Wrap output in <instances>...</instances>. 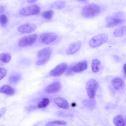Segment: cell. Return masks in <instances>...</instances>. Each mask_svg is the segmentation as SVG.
<instances>
[{
	"mask_svg": "<svg viewBox=\"0 0 126 126\" xmlns=\"http://www.w3.org/2000/svg\"><path fill=\"white\" fill-rule=\"evenodd\" d=\"M11 58L10 54L7 53H2L0 55V61L5 63H7L9 62Z\"/></svg>",
	"mask_w": 126,
	"mask_h": 126,
	"instance_id": "44dd1931",
	"label": "cell"
},
{
	"mask_svg": "<svg viewBox=\"0 0 126 126\" xmlns=\"http://www.w3.org/2000/svg\"><path fill=\"white\" fill-rule=\"evenodd\" d=\"M77 1L83 2H86L87 1V0H76Z\"/></svg>",
	"mask_w": 126,
	"mask_h": 126,
	"instance_id": "d6a6232c",
	"label": "cell"
},
{
	"mask_svg": "<svg viewBox=\"0 0 126 126\" xmlns=\"http://www.w3.org/2000/svg\"><path fill=\"white\" fill-rule=\"evenodd\" d=\"M108 39L109 36L107 34L99 33L93 37L89 41L88 44L92 47H97L105 43Z\"/></svg>",
	"mask_w": 126,
	"mask_h": 126,
	"instance_id": "6da1fadb",
	"label": "cell"
},
{
	"mask_svg": "<svg viewBox=\"0 0 126 126\" xmlns=\"http://www.w3.org/2000/svg\"><path fill=\"white\" fill-rule=\"evenodd\" d=\"M49 102V100L48 98H44L38 102L37 105L39 108H45L48 105Z\"/></svg>",
	"mask_w": 126,
	"mask_h": 126,
	"instance_id": "cb8c5ba5",
	"label": "cell"
},
{
	"mask_svg": "<svg viewBox=\"0 0 126 126\" xmlns=\"http://www.w3.org/2000/svg\"><path fill=\"white\" fill-rule=\"evenodd\" d=\"M49 59V58L39 59L36 62V64L38 65H44L48 61Z\"/></svg>",
	"mask_w": 126,
	"mask_h": 126,
	"instance_id": "4316f807",
	"label": "cell"
},
{
	"mask_svg": "<svg viewBox=\"0 0 126 126\" xmlns=\"http://www.w3.org/2000/svg\"><path fill=\"white\" fill-rule=\"evenodd\" d=\"M37 0H28V3L30 4L36 2Z\"/></svg>",
	"mask_w": 126,
	"mask_h": 126,
	"instance_id": "1f68e13d",
	"label": "cell"
},
{
	"mask_svg": "<svg viewBox=\"0 0 126 126\" xmlns=\"http://www.w3.org/2000/svg\"><path fill=\"white\" fill-rule=\"evenodd\" d=\"M66 124V122L64 121L58 120L48 122L46 124L45 126L65 125Z\"/></svg>",
	"mask_w": 126,
	"mask_h": 126,
	"instance_id": "7402d4cb",
	"label": "cell"
},
{
	"mask_svg": "<svg viewBox=\"0 0 126 126\" xmlns=\"http://www.w3.org/2000/svg\"><path fill=\"white\" fill-rule=\"evenodd\" d=\"M37 38L38 35L35 33L25 36L20 39L18 42V45L22 47L30 46L36 42Z\"/></svg>",
	"mask_w": 126,
	"mask_h": 126,
	"instance_id": "3957f363",
	"label": "cell"
},
{
	"mask_svg": "<svg viewBox=\"0 0 126 126\" xmlns=\"http://www.w3.org/2000/svg\"><path fill=\"white\" fill-rule=\"evenodd\" d=\"M107 23L106 27L111 28L120 24L124 21L122 19L111 17H108L107 18Z\"/></svg>",
	"mask_w": 126,
	"mask_h": 126,
	"instance_id": "7c38bea8",
	"label": "cell"
},
{
	"mask_svg": "<svg viewBox=\"0 0 126 126\" xmlns=\"http://www.w3.org/2000/svg\"><path fill=\"white\" fill-rule=\"evenodd\" d=\"M21 76L17 74H14L9 77V80L12 83H15L17 82L20 79Z\"/></svg>",
	"mask_w": 126,
	"mask_h": 126,
	"instance_id": "603a6c76",
	"label": "cell"
},
{
	"mask_svg": "<svg viewBox=\"0 0 126 126\" xmlns=\"http://www.w3.org/2000/svg\"><path fill=\"white\" fill-rule=\"evenodd\" d=\"M111 83L114 88L116 90H119L122 88L123 85L122 79L118 78L113 79L111 81Z\"/></svg>",
	"mask_w": 126,
	"mask_h": 126,
	"instance_id": "9a60e30c",
	"label": "cell"
},
{
	"mask_svg": "<svg viewBox=\"0 0 126 126\" xmlns=\"http://www.w3.org/2000/svg\"><path fill=\"white\" fill-rule=\"evenodd\" d=\"M67 68V64L66 63H61L51 70L50 72V74L51 76L53 77L60 76L66 71Z\"/></svg>",
	"mask_w": 126,
	"mask_h": 126,
	"instance_id": "52a82bcc",
	"label": "cell"
},
{
	"mask_svg": "<svg viewBox=\"0 0 126 126\" xmlns=\"http://www.w3.org/2000/svg\"><path fill=\"white\" fill-rule=\"evenodd\" d=\"M8 22V18L4 14H1L0 16V22L1 24L4 26L7 24Z\"/></svg>",
	"mask_w": 126,
	"mask_h": 126,
	"instance_id": "484cf974",
	"label": "cell"
},
{
	"mask_svg": "<svg viewBox=\"0 0 126 126\" xmlns=\"http://www.w3.org/2000/svg\"><path fill=\"white\" fill-rule=\"evenodd\" d=\"M123 70L124 74L126 75V63H125L123 66Z\"/></svg>",
	"mask_w": 126,
	"mask_h": 126,
	"instance_id": "4dcf8cb0",
	"label": "cell"
},
{
	"mask_svg": "<svg viewBox=\"0 0 126 126\" xmlns=\"http://www.w3.org/2000/svg\"><path fill=\"white\" fill-rule=\"evenodd\" d=\"M81 45V42L80 41L73 43L69 45L66 49V54L68 55H70L74 53L80 49Z\"/></svg>",
	"mask_w": 126,
	"mask_h": 126,
	"instance_id": "9c48e42d",
	"label": "cell"
},
{
	"mask_svg": "<svg viewBox=\"0 0 126 126\" xmlns=\"http://www.w3.org/2000/svg\"><path fill=\"white\" fill-rule=\"evenodd\" d=\"M98 87V83L94 79H91L87 81L86 85V89L87 95L90 98H94Z\"/></svg>",
	"mask_w": 126,
	"mask_h": 126,
	"instance_id": "277c9868",
	"label": "cell"
},
{
	"mask_svg": "<svg viewBox=\"0 0 126 126\" xmlns=\"http://www.w3.org/2000/svg\"><path fill=\"white\" fill-rule=\"evenodd\" d=\"M54 101L59 107L64 109H67L69 107L68 103L65 99L61 97H57L54 98Z\"/></svg>",
	"mask_w": 126,
	"mask_h": 126,
	"instance_id": "5bb4252c",
	"label": "cell"
},
{
	"mask_svg": "<svg viewBox=\"0 0 126 126\" xmlns=\"http://www.w3.org/2000/svg\"><path fill=\"white\" fill-rule=\"evenodd\" d=\"M93 100L91 99L85 100L84 101V104L88 107H91L94 105V101Z\"/></svg>",
	"mask_w": 126,
	"mask_h": 126,
	"instance_id": "83f0119b",
	"label": "cell"
},
{
	"mask_svg": "<svg viewBox=\"0 0 126 126\" xmlns=\"http://www.w3.org/2000/svg\"><path fill=\"white\" fill-rule=\"evenodd\" d=\"M87 68V63L86 60H83L76 63L72 66L73 71L79 73L86 70Z\"/></svg>",
	"mask_w": 126,
	"mask_h": 126,
	"instance_id": "30bf717a",
	"label": "cell"
},
{
	"mask_svg": "<svg viewBox=\"0 0 126 126\" xmlns=\"http://www.w3.org/2000/svg\"><path fill=\"white\" fill-rule=\"evenodd\" d=\"M1 93L5 94L8 95H12L15 92L14 89L10 86L5 85L2 86L0 89Z\"/></svg>",
	"mask_w": 126,
	"mask_h": 126,
	"instance_id": "2e32d148",
	"label": "cell"
},
{
	"mask_svg": "<svg viewBox=\"0 0 126 126\" xmlns=\"http://www.w3.org/2000/svg\"><path fill=\"white\" fill-rule=\"evenodd\" d=\"M65 2L63 1L59 0L53 3L51 5V8L59 10L63 8L65 6Z\"/></svg>",
	"mask_w": 126,
	"mask_h": 126,
	"instance_id": "ffe728a7",
	"label": "cell"
},
{
	"mask_svg": "<svg viewBox=\"0 0 126 126\" xmlns=\"http://www.w3.org/2000/svg\"><path fill=\"white\" fill-rule=\"evenodd\" d=\"M71 105L72 107H74L76 106V104L75 103H72Z\"/></svg>",
	"mask_w": 126,
	"mask_h": 126,
	"instance_id": "e575fe53",
	"label": "cell"
},
{
	"mask_svg": "<svg viewBox=\"0 0 126 126\" xmlns=\"http://www.w3.org/2000/svg\"><path fill=\"white\" fill-rule=\"evenodd\" d=\"M114 58L116 60H118L119 59V57L117 55H115L114 56Z\"/></svg>",
	"mask_w": 126,
	"mask_h": 126,
	"instance_id": "836d02e7",
	"label": "cell"
},
{
	"mask_svg": "<svg viewBox=\"0 0 126 126\" xmlns=\"http://www.w3.org/2000/svg\"><path fill=\"white\" fill-rule=\"evenodd\" d=\"M57 37V34L52 32H45L40 36L39 41L42 44H47L51 43L56 40Z\"/></svg>",
	"mask_w": 126,
	"mask_h": 126,
	"instance_id": "8992f818",
	"label": "cell"
},
{
	"mask_svg": "<svg viewBox=\"0 0 126 126\" xmlns=\"http://www.w3.org/2000/svg\"><path fill=\"white\" fill-rule=\"evenodd\" d=\"M72 65L70 66L68 68L66 73V74L67 75H70L72 73L73 71L72 69Z\"/></svg>",
	"mask_w": 126,
	"mask_h": 126,
	"instance_id": "f546056e",
	"label": "cell"
},
{
	"mask_svg": "<svg viewBox=\"0 0 126 126\" xmlns=\"http://www.w3.org/2000/svg\"><path fill=\"white\" fill-rule=\"evenodd\" d=\"M101 63L97 59H94L92 60L91 63L92 70L94 73L98 72Z\"/></svg>",
	"mask_w": 126,
	"mask_h": 126,
	"instance_id": "d6986e66",
	"label": "cell"
},
{
	"mask_svg": "<svg viewBox=\"0 0 126 126\" xmlns=\"http://www.w3.org/2000/svg\"><path fill=\"white\" fill-rule=\"evenodd\" d=\"M52 53V49L49 47L43 48L39 51L37 57L39 59H49Z\"/></svg>",
	"mask_w": 126,
	"mask_h": 126,
	"instance_id": "4fadbf2b",
	"label": "cell"
},
{
	"mask_svg": "<svg viewBox=\"0 0 126 126\" xmlns=\"http://www.w3.org/2000/svg\"><path fill=\"white\" fill-rule=\"evenodd\" d=\"M40 11V8L38 5H33L27 6L21 9L19 14L23 16H28L37 14Z\"/></svg>",
	"mask_w": 126,
	"mask_h": 126,
	"instance_id": "5b68a950",
	"label": "cell"
},
{
	"mask_svg": "<svg viewBox=\"0 0 126 126\" xmlns=\"http://www.w3.org/2000/svg\"><path fill=\"white\" fill-rule=\"evenodd\" d=\"M0 80L2 79L6 75L7 70L5 68L1 67L0 69Z\"/></svg>",
	"mask_w": 126,
	"mask_h": 126,
	"instance_id": "f1b7e54d",
	"label": "cell"
},
{
	"mask_svg": "<svg viewBox=\"0 0 126 126\" xmlns=\"http://www.w3.org/2000/svg\"><path fill=\"white\" fill-rule=\"evenodd\" d=\"M114 36L120 37L126 35V26H123L115 29L113 32Z\"/></svg>",
	"mask_w": 126,
	"mask_h": 126,
	"instance_id": "ac0fdd59",
	"label": "cell"
},
{
	"mask_svg": "<svg viewBox=\"0 0 126 126\" xmlns=\"http://www.w3.org/2000/svg\"><path fill=\"white\" fill-rule=\"evenodd\" d=\"M61 87V84L60 82L55 81L48 85L47 87L46 91L48 93H54L59 91Z\"/></svg>",
	"mask_w": 126,
	"mask_h": 126,
	"instance_id": "8fae6325",
	"label": "cell"
},
{
	"mask_svg": "<svg viewBox=\"0 0 126 126\" xmlns=\"http://www.w3.org/2000/svg\"><path fill=\"white\" fill-rule=\"evenodd\" d=\"M100 8L97 5L90 4L84 7L82 10V14L84 17L92 18L97 15L100 11Z\"/></svg>",
	"mask_w": 126,
	"mask_h": 126,
	"instance_id": "7a4b0ae2",
	"label": "cell"
},
{
	"mask_svg": "<svg viewBox=\"0 0 126 126\" xmlns=\"http://www.w3.org/2000/svg\"><path fill=\"white\" fill-rule=\"evenodd\" d=\"M53 12L52 10H48L43 12L42 14L43 17L47 19H51L53 15Z\"/></svg>",
	"mask_w": 126,
	"mask_h": 126,
	"instance_id": "d4e9b609",
	"label": "cell"
},
{
	"mask_svg": "<svg viewBox=\"0 0 126 126\" xmlns=\"http://www.w3.org/2000/svg\"><path fill=\"white\" fill-rule=\"evenodd\" d=\"M37 28L36 25L33 23H27L20 26L17 28L19 32L23 33H28L34 31Z\"/></svg>",
	"mask_w": 126,
	"mask_h": 126,
	"instance_id": "ba28073f",
	"label": "cell"
},
{
	"mask_svg": "<svg viewBox=\"0 0 126 126\" xmlns=\"http://www.w3.org/2000/svg\"><path fill=\"white\" fill-rule=\"evenodd\" d=\"M125 122H126V116L125 118Z\"/></svg>",
	"mask_w": 126,
	"mask_h": 126,
	"instance_id": "d590c367",
	"label": "cell"
},
{
	"mask_svg": "<svg viewBox=\"0 0 126 126\" xmlns=\"http://www.w3.org/2000/svg\"><path fill=\"white\" fill-rule=\"evenodd\" d=\"M113 122L115 126H124L126 125L125 120L121 115H118L115 117L113 119Z\"/></svg>",
	"mask_w": 126,
	"mask_h": 126,
	"instance_id": "e0dca14e",
	"label": "cell"
}]
</instances>
